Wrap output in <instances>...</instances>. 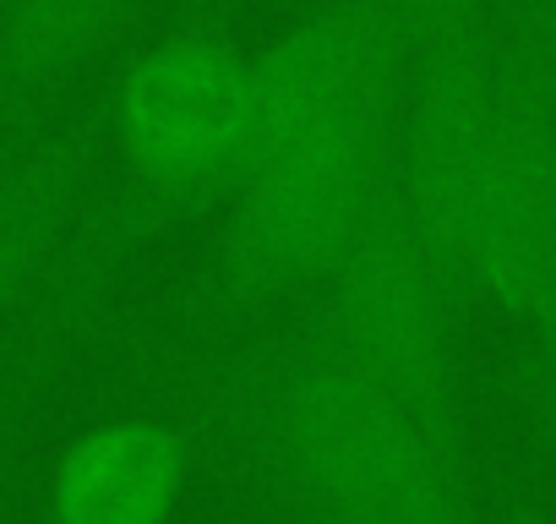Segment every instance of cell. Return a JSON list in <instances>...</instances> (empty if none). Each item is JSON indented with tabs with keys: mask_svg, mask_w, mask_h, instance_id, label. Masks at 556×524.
<instances>
[{
	"mask_svg": "<svg viewBox=\"0 0 556 524\" xmlns=\"http://www.w3.org/2000/svg\"><path fill=\"white\" fill-rule=\"evenodd\" d=\"M180 410L278 524H485L469 464L312 328L197 355Z\"/></svg>",
	"mask_w": 556,
	"mask_h": 524,
	"instance_id": "1",
	"label": "cell"
},
{
	"mask_svg": "<svg viewBox=\"0 0 556 524\" xmlns=\"http://www.w3.org/2000/svg\"><path fill=\"white\" fill-rule=\"evenodd\" d=\"M404 83L409 66L366 83L312 132L235 180L175 307V334H186V345H213L328 279L393 180Z\"/></svg>",
	"mask_w": 556,
	"mask_h": 524,
	"instance_id": "2",
	"label": "cell"
},
{
	"mask_svg": "<svg viewBox=\"0 0 556 524\" xmlns=\"http://www.w3.org/2000/svg\"><path fill=\"white\" fill-rule=\"evenodd\" d=\"M556 0H502L496 93L469 170L453 240L458 290L556 350V104H551Z\"/></svg>",
	"mask_w": 556,
	"mask_h": 524,
	"instance_id": "3",
	"label": "cell"
},
{
	"mask_svg": "<svg viewBox=\"0 0 556 524\" xmlns=\"http://www.w3.org/2000/svg\"><path fill=\"white\" fill-rule=\"evenodd\" d=\"M312 296L317 307L306 328L355 377L409 410L458 464H469L464 372L453 339L458 279L399 186V159L377 213Z\"/></svg>",
	"mask_w": 556,
	"mask_h": 524,
	"instance_id": "4",
	"label": "cell"
},
{
	"mask_svg": "<svg viewBox=\"0 0 556 524\" xmlns=\"http://www.w3.org/2000/svg\"><path fill=\"white\" fill-rule=\"evenodd\" d=\"M191 432L159 415H115L72 437L50 470L45 524H169L191 481Z\"/></svg>",
	"mask_w": 556,
	"mask_h": 524,
	"instance_id": "5",
	"label": "cell"
},
{
	"mask_svg": "<svg viewBox=\"0 0 556 524\" xmlns=\"http://www.w3.org/2000/svg\"><path fill=\"white\" fill-rule=\"evenodd\" d=\"M99 132L104 110L45 115L0 175V317L61 262V240L77 219Z\"/></svg>",
	"mask_w": 556,
	"mask_h": 524,
	"instance_id": "6",
	"label": "cell"
},
{
	"mask_svg": "<svg viewBox=\"0 0 556 524\" xmlns=\"http://www.w3.org/2000/svg\"><path fill=\"white\" fill-rule=\"evenodd\" d=\"M137 12L142 0H0V110H45Z\"/></svg>",
	"mask_w": 556,
	"mask_h": 524,
	"instance_id": "7",
	"label": "cell"
},
{
	"mask_svg": "<svg viewBox=\"0 0 556 524\" xmlns=\"http://www.w3.org/2000/svg\"><path fill=\"white\" fill-rule=\"evenodd\" d=\"M518 383H523L529 410L540 415V426H545V432H551V442H556V350H551V345H540V350L518 366Z\"/></svg>",
	"mask_w": 556,
	"mask_h": 524,
	"instance_id": "8",
	"label": "cell"
},
{
	"mask_svg": "<svg viewBox=\"0 0 556 524\" xmlns=\"http://www.w3.org/2000/svg\"><path fill=\"white\" fill-rule=\"evenodd\" d=\"M551 104H556V23H551Z\"/></svg>",
	"mask_w": 556,
	"mask_h": 524,
	"instance_id": "9",
	"label": "cell"
},
{
	"mask_svg": "<svg viewBox=\"0 0 556 524\" xmlns=\"http://www.w3.org/2000/svg\"><path fill=\"white\" fill-rule=\"evenodd\" d=\"M267 7H278V12H301L306 0H267Z\"/></svg>",
	"mask_w": 556,
	"mask_h": 524,
	"instance_id": "10",
	"label": "cell"
},
{
	"mask_svg": "<svg viewBox=\"0 0 556 524\" xmlns=\"http://www.w3.org/2000/svg\"><path fill=\"white\" fill-rule=\"evenodd\" d=\"M513 524H556V519H513Z\"/></svg>",
	"mask_w": 556,
	"mask_h": 524,
	"instance_id": "11",
	"label": "cell"
},
{
	"mask_svg": "<svg viewBox=\"0 0 556 524\" xmlns=\"http://www.w3.org/2000/svg\"><path fill=\"white\" fill-rule=\"evenodd\" d=\"M197 7H213V12H218V0H197Z\"/></svg>",
	"mask_w": 556,
	"mask_h": 524,
	"instance_id": "12",
	"label": "cell"
}]
</instances>
